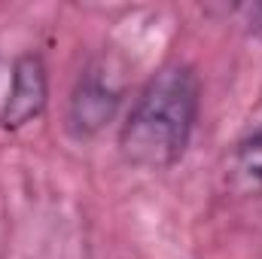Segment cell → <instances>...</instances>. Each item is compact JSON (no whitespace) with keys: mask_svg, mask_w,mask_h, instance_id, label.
<instances>
[{"mask_svg":"<svg viewBox=\"0 0 262 259\" xmlns=\"http://www.w3.org/2000/svg\"><path fill=\"white\" fill-rule=\"evenodd\" d=\"M201 85L189 64H165L137 95L119 131V149L134 168H174L195 131Z\"/></svg>","mask_w":262,"mask_h":259,"instance_id":"obj_1","label":"cell"},{"mask_svg":"<svg viewBox=\"0 0 262 259\" xmlns=\"http://www.w3.org/2000/svg\"><path fill=\"white\" fill-rule=\"evenodd\" d=\"M46 98H49L46 64L37 52H25L12 64V89H9V98L0 110V125L15 131L34 122L46 110Z\"/></svg>","mask_w":262,"mask_h":259,"instance_id":"obj_2","label":"cell"},{"mask_svg":"<svg viewBox=\"0 0 262 259\" xmlns=\"http://www.w3.org/2000/svg\"><path fill=\"white\" fill-rule=\"evenodd\" d=\"M119 98H122V92L116 85H110V79L101 70L82 73V79L76 82L73 98H70V128L82 137L104 128L113 119Z\"/></svg>","mask_w":262,"mask_h":259,"instance_id":"obj_3","label":"cell"},{"mask_svg":"<svg viewBox=\"0 0 262 259\" xmlns=\"http://www.w3.org/2000/svg\"><path fill=\"white\" fill-rule=\"evenodd\" d=\"M232 183L244 195L262 192V128L247 134L232 156Z\"/></svg>","mask_w":262,"mask_h":259,"instance_id":"obj_4","label":"cell"},{"mask_svg":"<svg viewBox=\"0 0 262 259\" xmlns=\"http://www.w3.org/2000/svg\"><path fill=\"white\" fill-rule=\"evenodd\" d=\"M235 12L241 15V25L247 34L262 37V0L259 3H241V6H235Z\"/></svg>","mask_w":262,"mask_h":259,"instance_id":"obj_5","label":"cell"}]
</instances>
